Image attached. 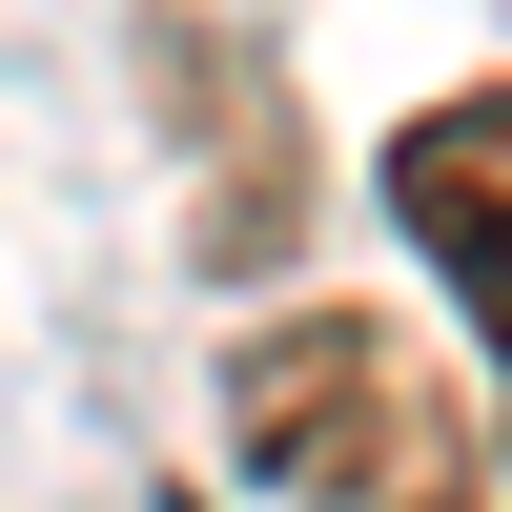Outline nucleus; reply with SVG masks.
Returning a JSON list of instances; mask_svg holds the SVG:
<instances>
[{"mask_svg":"<svg viewBox=\"0 0 512 512\" xmlns=\"http://www.w3.org/2000/svg\"><path fill=\"white\" fill-rule=\"evenodd\" d=\"M226 431L267 492H328V512H492V410H472V349H410L369 308H287L226 349Z\"/></svg>","mask_w":512,"mask_h":512,"instance_id":"f257e3e1","label":"nucleus"},{"mask_svg":"<svg viewBox=\"0 0 512 512\" xmlns=\"http://www.w3.org/2000/svg\"><path fill=\"white\" fill-rule=\"evenodd\" d=\"M492 185H512V82H451L390 144V226L451 267V308H492Z\"/></svg>","mask_w":512,"mask_h":512,"instance_id":"f03ea898","label":"nucleus"}]
</instances>
